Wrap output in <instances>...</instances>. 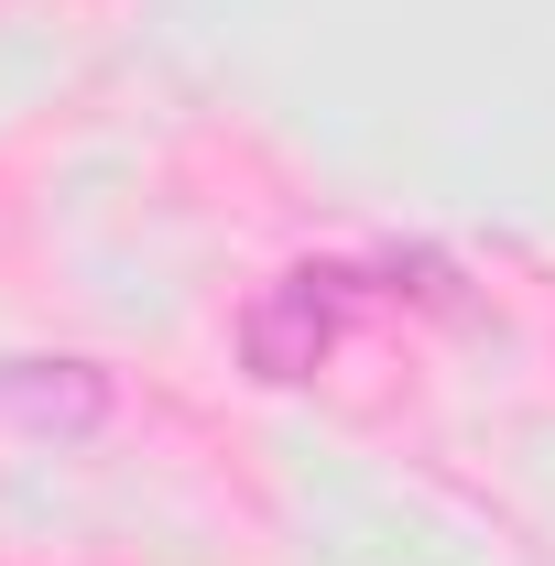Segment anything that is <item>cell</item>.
<instances>
[{
  "mask_svg": "<svg viewBox=\"0 0 555 566\" xmlns=\"http://www.w3.org/2000/svg\"><path fill=\"white\" fill-rule=\"evenodd\" d=\"M348 305H359V273L338 262H294L283 283L251 294V316H240V359H251V381H316L327 349H338Z\"/></svg>",
  "mask_w": 555,
  "mask_h": 566,
  "instance_id": "cell-1",
  "label": "cell"
},
{
  "mask_svg": "<svg viewBox=\"0 0 555 566\" xmlns=\"http://www.w3.org/2000/svg\"><path fill=\"white\" fill-rule=\"evenodd\" d=\"M0 403L33 436H98L109 424V381L87 359H0Z\"/></svg>",
  "mask_w": 555,
  "mask_h": 566,
  "instance_id": "cell-2",
  "label": "cell"
}]
</instances>
